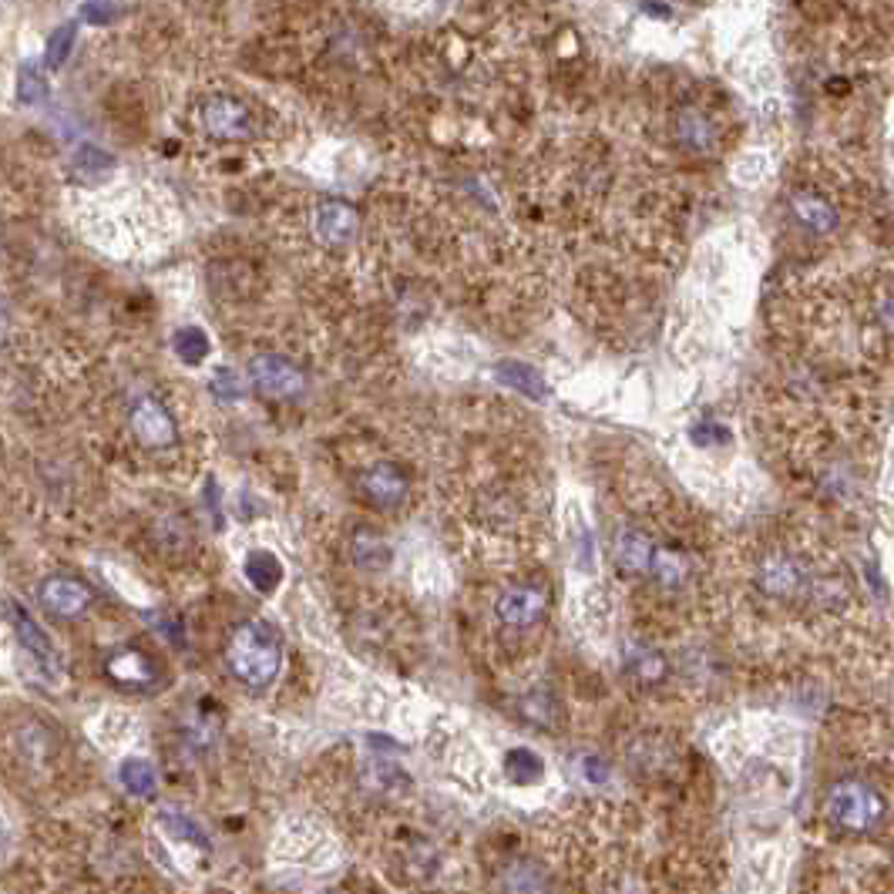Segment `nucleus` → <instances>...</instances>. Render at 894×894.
<instances>
[{
    "mask_svg": "<svg viewBox=\"0 0 894 894\" xmlns=\"http://www.w3.org/2000/svg\"><path fill=\"white\" fill-rule=\"evenodd\" d=\"M881 327H884V333L894 340V299H887V303L881 306Z\"/></svg>",
    "mask_w": 894,
    "mask_h": 894,
    "instance_id": "nucleus-28",
    "label": "nucleus"
},
{
    "mask_svg": "<svg viewBox=\"0 0 894 894\" xmlns=\"http://www.w3.org/2000/svg\"><path fill=\"white\" fill-rule=\"evenodd\" d=\"M366 780H371L366 787H371L374 794H384V797H400V794L410 791V777L394 763H374V773Z\"/></svg>",
    "mask_w": 894,
    "mask_h": 894,
    "instance_id": "nucleus-20",
    "label": "nucleus"
},
{
    "mask_svg": "<svg viewBox=\"0 0 894 894\" xmlns=\"http://www.w3.org/2000/svg\"><path fill=\"white\" fill-rule=\"evenodd\" d=\"M226 663L242 687L267 690L283 666V640L270 622L249 619L233 633L226 646Z\"/></svg>",
    "mask_w": 894,
    "mask_h": 894,
    "instance_id": "nucleus-1",
    "label": "nucleus"
},
{
    "mask_svg": "<svg viewBox=\"0 0 894 894\" xmlns=\"http://www.w3.org/2000/svg\"><path fill=\"white\" fill-rule=\"evenodd\" d=\"M159 824H162V830L172 837V840H179V845H185V848H195V851H208V837H205V830L192 821V817H185V814H176V811H166L162 817H159Z\"/></svg>",
    "mask_w": 894,
    "mask_h": 894,
    "instance_id": "nucleus-19",
    "label": "nucleus"
},
{
    "mask_svg": "<svg viewBox=\"0 0 894 894\" xmlns=\"http://www.w3.org/2000/svg\"><path fill=\"white\" fill-rule=\"evenodd\" d=\"M313 233L317 239L330 249L337 246H350L357 236H360V216L357 208H350L347 202L340 199H324L317 205V213H313Z\"/></svg>",
    "mask_w": 894,
    "mask_h": 894,
    "instance_id": "nucleus-9",
    "label": "nucleus"
},
{
    "mask_svg": "<svg viewBox=\"0 0 894 894\" xmlns=\"http://www.w3.org/2000/svg\"><path fill=\"white\" fill-rule=\"evenodd\" d=\"M548 589L542 582H518L508 586L498 599H495V622L508 633H529L539 622H545L548 615Z\"/></svg>",
    "mask_w": 894,
    "mask_h": 894,
    "instance_id": "nucleus-6",
    "label": "nucleus"
},
{
    "mask_svg": "<svg viewBox=\"0 0 894 894\" xmlns=\"http://www.w3.org/2000/svg\"><path fill=\"white\" fill-rule=\"evenodd\" d=\"M128 438L145 454H172L182 448L179 417L159 394H138L128 404Z\"/></svg>",
    "mask_w": 894,
    "mask_h": 894,
    "instance_id": "nucleus-3",
    "label": "nucleus"
},
{
    "mask_svg": "<svg viewBox=\"0 0 894 894\" xmlns=\"http://www.w3.org/2000/svg\"><path fill=\"white\" fill-rule=\"evenodd\" d=\"M754 586L760 596L791 602L797 596H811V572L807 565L791 552H767L754 565Z\"/></svg>",
    "mask_w": 894,
    "mask_h": 894,
    "instance_id": "nucleus-5",
    "label": "nucleus"
},
{
    "mask_svg": "<svg viewBox=\"0 0 894 894\" xmlns=\"http://www.w3.org/2000/svg\"><path fill=\"white\" fill-rule=\"evenodd\" d=\"M37 602H41L44 612L58 615V619H78L94 602V596H91V589L81 582V578L50 575L37 589Z\"/></svg>",
    "mask_w": 894,
    "mask_h": 894,
    "instance_id": "nucleus-8",
    "label": "nucleus"
},
{
    "mask_svg": "<svg viewBox=\"0 0 894 894\" xmlns=\"http://www.w3.org/2000/svg\"><path fill=\"white\" fill-rule=\"evenodd\" d=\"M791 208H794V216L801 219V226L811 229V233H817V236H827L837 226L834 205L827 199H821L817 192H797L791 199Z\"/></svg>",
    "mask_w": 894,
    "mask_h": 894,
    "instance_id": "nucleus-13",
    "label": "nucleus"
},
{
    "mask_svg": "<svg viewBox=\"0 0 894 894\" xmlns=\"http://www.w3.org/2000/svg\"><path fill=\"white\" fill-rule=\"evenodd\" d=\"M582 777L592 783H606L609 780V767L599 757H582Z\"/></svg>",
    "mask_w": 894,
    "mask_h": 894,
    "instance_id": "nucleus-26",
    "label": "nucleus"
},
{
    "mask_svg": "<svg viewBox=\"0 0 894 894\" xmlns=\"http://www.w3.org/2000/svg\"><path fill=\"white\" fill-rule=\"evenodd\" d=\"M199 128L216 142H252L259 135V112L239 94H213L199 104Z\"/></svg>",
    "mask_w": 894,
    "mask_h": 894,
    "instance_id": "nucleus-4",
    "label": "nucleus"
},
{
    "mask_svg": "<svg viewBox=\"0 0 894 894\" xmlns=\"http://www.w3.org/2000/svg\"><path fill=\"white\" fill-rule=\"evenodd\" d=\"M242 572L256 592H273L283 582V565L273 552H249Z\"/></svg>",
    "mask_w": 894,
    "mask_h": 894,
    "instance_id": "nucleus-16",
    "label": "nucleus"
},
{
    "mask_svg": "<svg viewBox=\"0 0 894 894\" xmlns=\"http://www.w3.org/2000/svg\"><path fill=\"white\" fill-rule=\"evenodd\" d=\"M118 777L132 797H151L159 791V773H155V767L145 757H125L118 767Z\"/></svg>",
    "mask_w": 894,
    "mask_h": 894,
    "instance_id": "nucleus-17",
    "label": "nucleus"
},
{
    "mask_svg": "<svg viewBox=\"0 0 894 894\" xmlns=\"http://www.w3.org/2000/svg\"><path fill=\"white\" fill-rule=\"evenodd\" d=\"M676 135H679L682 145L693 148V151H706L713 145V138H716L713 122L703 112H697V109H687V112L676 118Z\"/></svg>",
    "mask_w": 894,
    "mask_h": 894,
    "instance_id": "nucleus-18",
    "label": "nucleus"
},
{
    "mask_svg": "<svg viewBox=\"0 0 894 894\" xmlns=\"http://www.w3.org/2000/svg\"><path fill=\"white\" fill-rule=\"evenodd\" d=\"M505 777L514 787H535L545 777V760L529 747H514L505 754Z\"/></svg>",
    "mask_w": 894,
    "mask_h": 894,
    "instance_id": "nucleus-14",
    "label": "nucleus"
},
{
    "mask_svg": "<svg viewBox=\"0 0 894 894\" xmlns=\"http://www.w3.org/2000/svg\"><path fill=\"white\" fill-rule=\"evenodd\" d=\"M109 676L115 682H122V687H132V690H142V687H151L155 676H159V669H155V663L142 653V649H118L112 653L109 659Z\"/></svg>",
    "mask_w": 894,
    "mask_h": 894,
    "instance_id": "nucleus-12",
    "label": "nucleus"
},
{
    "mask_svg": "<svg viewBox=\"0 0 894 894\" xmlns=\"http://www.w3.org/2000/svg\"><path fill=\"white\" fill-rule=\"evenodd\" d=\"M213 394L219 400H239L242 397V384L233 371H216L213 374Z\"/></svg>",
    "mask_w": 894,
    "mask_h": 894,
    "instance_id": "nucleus-25",
    "label": "nucleus"
},
{
    "mask_svg": "<svg viewBox=\"0 0 894 894\" xmlns=\"http://www.w3.org/2000/svg\"><path fill=\"white\" fill-rule=\"evenodd\" d=\"M353 555H357L360 565H384V562L391 558V548L384 545V539L363 532V535H357V542H353Z\"/></svg>",
    "mask_w": 894,
    "mask_h": 894,
    "instance_id": "nucleus-24",
    "label": "nucleus"
},
{
    "mask_svg": "<svg viewBox=\"0 0 894 894\" xmlns=\"http://www.w3.org/2000/svg\"><path fill=\"white\" fill-rule=\"evenodd\" d=\"M498 377H501V384H508V387L521 391L524 397H532V400H545V397L552 394V391H548V384H545V377L535 371V366H529V363L508 360V363H501V366H498Z\"/></svg>",
    "mask_w": 894,
    "mask_h": 894,
    "instance_id": "nucleus-15",
    "label": "nucleus"
},
{
    "mask_svg": "<svg viewBox=\"0 0 894 894\" xmlns=\"http://www.w3.org/2000/svg\"><path fill=\"white\" fill-rule=\"evenodd\" d=\"M366 501H374L377 508H397L404 501V491H407V478L404 471L391 461H377L371 471L363 475L360 482Z\"/></svg>",
    "mask_w": 894,
    "mask_h": 894,
    "instance_id": "nucleus-10",
    "label": "nucleus"
},
{
    "mask_svg": "<svg viewBox=\"0 0 894 894\" xmlns=\"http://www.w3.org/2000/svg\"><path fill=\"white\" fill-rule=\"evenodd\" d=\"M176 353H179L185 363H202L205 353H208V337H205L199 327H185V330H179V337H176Z\"/></svg>",
    "mask_w": 894,
    "mask_h": 894,
    "instance_id": "nucleus-23",
    "label": "nucleus"
},
{
    "mask_svg": "<svg viewBox=\"0 0 894 894\" xmlns=\"http://www.w3.org/2000/svg\"><path fill=\"white\" fill-rule=\"evenodd\" d=\"M75 41H78V24H61L58 31H50V37H47V55H44L47 68H61V65L68 61V55H71Z\"/></svg>",
    "mask_w": 894,
    "mask_h": 894,
    "instance_id": "nucleus-22",
    "label": "nucleus"
},
{
    "mask_svg": "<svg viewBox=\"0 0 894 894\" xmlns=\"http://www.w3.org/2000/svg\"><path fill=\"white\" fill-rule=\"evenodd\" d=\"M249 374H252V384L262 397H273V400H290L303 391V374L293 366V360L280 357V353H259L252 363H249Z\"/></svg>",
    "mask_w": 894,
    "mask_h": 894,
    "instance_id": "nucleus-7",
    "label": "nucleus"
},
{
    "mask_svg": "<svg viewBox=\"0 0 894 894\" xmlns=\"http://www.w3.org/2000/svg\"><path fill=\"white\" fill-rule=\"evenodd\" d=\"M887 797L864 777H845L830 783L824 814L830 821V830L840 837H871L887 821Z\"/></svg>",
    "mask_w": 894,
    "mask_h": 894,
    "instance_id": "nucleus-2",
    "label": "nucleus"
},
{
    "mask_svg": "<svg viewBox=\"0 0 894 894\" xmlns=\"http://www.w3.org/2000/svg\"><path fill=\"white\" fill-rule=\"evenodd\" d=\"M21 98H24V101H44V84H41L37 75L27 71V75L21 78Z\"/></svg>",
    "mask_w": 894,
    "mask_h": 894,
    "instance_id": "nucleus-27",
    "label": "nucleus"
},
{
    "mask_svg": "<svg viewBox=\"0 0 894 894\" xmlns=\"http://www.w3.org/2000/svg\"><path fill=\"white\" fill-rule=\"evenodd\" d=\"M8 612H11V622H14V629H18V636H21L24 649L37 659V666H41L47 676H58V672H61V659H58L55 646H50V640L44 636V629L34 625V619H31L24 609H18L14 602H8Z\"/></svg>",
    "mask_w": 894,
    "mask_h": 894,
    "instance_id": "nucleus-11",
    "label": "nucleus"
},
{
    "mask_svg": "<svg viewBox=\"0 0 894 894\" xmlns=\"http://www.w3.org/2000/svg\"><path fill=\"white\" fill-rule=\"evenodd\" d=\"M629 669L643 682H659L666 676V659L649 646H629Z\"/></svg>",
    "mask_w": 894,
    "mask_h": 894,
    "instance_id": "nucleus-21",
    "label": "nucleus"
}]
</instances>
